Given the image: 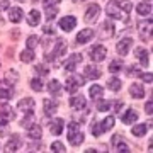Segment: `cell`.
Returning <instances> with one entry per match:
<instances>
[{
  "mask_svg": "<svg viewBox=\"0 0 153 153\" xmlns=\"http://www.w3.org/2000/svg\"><path fill=\"white\" fill-rule=\"evenodd\" d=\"M73 2H83V0H73Z\"/></svg>",
  "mask_w": 153,
  "mask_h": 153,
  "instance_id": "obj_50",
  "label": "cell"
},
{
  "mask_svg": "<svg viewBox=\"0 0 153 153\" xmlns=\"http://www.w3.org/2000/svg\"><path fill=\"white\" fill-rule=\"evenodd\" d=\"M131 46H133V39L126 38V39H121L119 43H117L116 49H117V53H119L121 56H124V55H128V53H129Z\"/></svg>",
  "mask_w": 153,
  "mask_h": 153,
  "instance_id": "obj_10",
  "label": "cell"
},
{
  "mask_svg": "<svg viewBox=\"0 0 153 153\" xmlns=\"http://www.w3.org/2000/svg\"><path fill=\"white\" fill-rule=\"evenodd\" d=\"M131 10H133V4L129 0H112L105 7V12L109 14V17L123 21V22H128V19H129L128 14Z\"/></svg>",
  "mask_w": 153,
  "mask_h": 153,
  "instance_id": "obj_1",
  "label": "cell"
},
{
  "mask_svg": "<svg viewBox=\"0 0 153 153\" xmlns=\"http://www.w3.org/2000/svg\"><path fill=\"white\" fill-rule=\"evenodd\" d=\"M63 129H65V123H63V119H53L51 123H49V131H51V134L60 136L61 133H63Z\"/></svg>",
  "mask_w": 153,
  "mask_h": 153,
  "instance_id": "obj_12",
  "label": "cell"
},
{
  "mask_svg": "<svg viewBox=\"0 0 153 153\" xmlns=\"http://www.w3.org/2000/svg\"><path fill=\"white\" fill-rule=\"evenodd\" d=\"M51 150L56 152V153H61V152H65V145H63L61 141H55L53 145H51Z\"/></svg>",
  "mask_w": 153,
  "mask_h": 153,
  "instance_id": "obj_42",
  "label": "cell"
},
{
  "mask_svg": "<svg viewBox=\"0 0 153 153\" xmlns=\"http://www.w3.org/2000/svg\"><path fill=\"white\" fill-rule=\"evenodd\" d=\"M0 119H5V121H12V119H16V112L12 111L10 105H0Z\"/></svg>",
  "mask_w": 153,
  "mask_h": 153,
  "instance_id": "obj_17",
  "label": "cell"
},
{
  "mask_svg": "<svg viewBox=\"0 0 153 153\" xmlns=\"http://www.w3.org/2000/svg\"><path fill=\"white\" fill-rule=\"evenodd\" d=\"M34 60V49H24L21 53V61L22 63H31Z\"/></svg>",
  "mask_w": 153,
  "mask_h": 153,
  "instance_id": "obj_30",
  "label": "cell"
},
{
  "mask_svg": "<svg viewBox=\"0 0 153 153\" xmlns=\"http://www.w3.org/2000/svg\"><path fill=\"white\" fill-rule=\"evenodd\" d=\"M138 31H140V36H141V39H146L148 36H150V33H152V19L138 22Z\"/></svg>",
  "mask_w": 153,
  "mask_h": 153,
  "instance_id": "obj_11",
  "label": "cell"
},
{
  "mask_svg": "<svg viewBox=\"0 0 153 153\" xmlns=\"http://www.w3.org/2000/svg\"><path fill=\"white\" fill-rule=\"evenodd\" d=\"M48 90H49V94H51V95H56V94H60L61 92V83L58 82V80H51V82H49V85H48Z\"/></svg>",
  "mask_w": 153,
  "mask_h": 153,
  "instance_id": "obj_31",
  "label": "cell"
},
{
  "mask_svg": "<svg viewBox=\"0 0 153 153\" xmlns=\"http://www.w3.org/2000/svg\"><path fill=\"white\" fill-rule=\"evenodd\" d=\"M82 61V55H78V53H75V55H71L70 58H66L65 63H63V66H65V70L68 71H73L76 68V65Z\"/></svg>",
  "mask_w": 153,
  "mask_h": 153,
  "instance_id": "obj_8",
  "label": "cell"
},
{
  "mask_svg": "<svg viewBox=\"0 0 153 153\" xmlns=\"http://www.w3.org/2000/svg\"><path fill=\"white\" fill-rule=\"evenodd\" d=\"M83 83H85V78H83L82 75H71L70 78L65 82V88L70 94H75V90H78Z\"/></svg>",
  "mask_w": 153,
  "mask_h": 153,
  "instance_id": "obj_4",
  "label": "cell"
},
{
  "mask_svg": "<svg viewBox=\"0 0 153 153\" xmlns=\"http://www.w3.org/2000/svg\"><path fill=\"white\" fill-rule=\"evenodd\" d=\"M31 88L36 90V92H41V90H43V82H41V78H33V80H31Z\"/></svg>",
  "mask_w": 153,
  "mask_h": 153,
  "instance_id": "obj_38",
  "label": "cell"
},
{
  "mask_svg": "<svg viewBox=\"0 0 153 153\" xmlns=\"http://www.w3.org/2000/svg\"><path fill=\"white\" fill-rule=\"evenodd\" d=\"M39 22H41V14L38 10H31L27 14V24L29 26H38Z\"/></svg>",
  "mask_w": 153,
  "mask_h": 153,
  "instance_id": "obj_28",
  "label": "cell"
},
{
  "mask_svg": "<svg viewBox=\"0 0 153 153\" xmlns=\"http://www.w3.org/2000/svg\"><path fill=\"white\" fill-rule=\"evenodd\" d=\"M17 2H24V0H17Z\"/></svg>",
  "mask_w": 153,
  "mask_h": 153,
  "instance_id": "obj_51",
  "label": "cell"
},
{
  "mask_svg": "<svg viewBox=\"0 0 153 153\" xmlns=\"http://www.w3.org/2000/svg\"><path fill=\"white\" fill-rule=\"evenodd\" d=\"M123 105H124V104H123V102H121V100H119V102H116V112H117V114H119V111H121V107H123Z\"/></svg>",
  "mask_w": 153,
  "mask_h": 153,
  "instance_id": "obj_49",
  "label": "cell"
},
{
  "mask_svg": "<svg viewBox=\"0 0 153 153\" xmlns=\"http://www.w3.org/2000/svg\"><path fill=\"white\" fill-rule=\"evenodd\" d=\"M34 70H36V73H39V75H48V73H49V68L46 65H43V63L36 65V66H34Z\"/></svg>",
  "mask_w": 153,
  "mask_h": 153,
  "instance_id": "obj_40",
  "label": "cell"
},
{
  "mask_svg": "<svg viewBox=\"0 0 153 153\" xmlns=\"http://www.w3.org/2000/svg\"><path fill=\"white\" fill-rule=\"evenodd\" d=\"M136 58L140 60V63H141L143 66L148 65V61H150V56H148V51L145 48H138L136 49Z\"/></svg>",
  "mask_w": 153,
  "mask_h": 153,
  "instance_id": "obj_25",
  "label": "cell"
},
{
  "mask_svg": "<svg viewBox=\"0 0 153 153\" xmlns=\"http://www.w3.org/2000/svg\"><path fill=\"white\" fill-rule=\"evenodd\" d=\"M94 36V31L92 29H82L80 33L76 34V43H87V41H90Z\"/></svg>",
  "mask_w": 153,
  "mask_h": 153,
  "instance_id": "obj_19",
  "label": "cell"
},
{
  "mask_svg": "<svg viewBox=\"0 0 153 153\" xmlns=\"http://www.w3.org/2000/svg\"><path fill=\"white\" fill-rule=\"evenodd\" d=\"M85 76L87 78H90V80H97L99 76H100V70H99L97 66H94V65H88V66H85Z\"/></svg>",
  "mask_w": 153,
  "mask_h": 153,
  "instance_id": "obj_20",
  "label": "cell"
},
{
  "mask_svg": "<svg viewBox=\"0 0 153 153\" xmlns=\"http://www.w3.org/2000/svg\"><path fill=\"white\" fill-rule=\"evenodd\" d=\"M43 105H44V112H46L48 116L55 114L56 109H58V102H56V100H51V99H46V100L43 102Z\"/></svg>",
  "mask_w": 153,
  "mask_h": 153,
  "instance_id": "obj_21",
  "label": "cell"
},
{
  "mask_svg": "<svg viewBox=\"0 0 153 153\" xmlns=\"http://www.w3.org/2000/svg\"><path fill=\"white\" fill-rule=\"evenodd\" d=\"M27 136L31 138V140H39V138L43 136V129H41V126L33 124L31 128H27Z\"/></svg>",
  "mask_w": 153,
  "mask_h": 153,
  "instance_id": "obj_23",
  "label": "cell"
},
{
  "mask_svg": "<svg viewBox=\"0 0 153 153\" xmlns=\"http://www.w3.org/2000/svg\"><path fill=\"white\" fill-rule=\"evenodd\" d=\"M111 102L109 100H100V102H99L97 104V111H100V112H107V111L111 109Z\"/></svg>",
  "mask_w": 153,
  "mask_h": 153,
  "instance_id": "obj_39",
  "label": "cell"
},
{
  "mask_svg": "<svg viewBox=\"0 0 153 153\" xmlns=\"http://www.w3.org/2000/svg\"><path fill=\"white\" fill-rule=\"evenodd\" d=\"M152 107H153V102H152V100H148V102H146V105H145V111H146V112H148V114H152Z\"/></svg>",
  "mask_w": 153,
  "mask_h": 153,
  "instance_id": "obj_48",
  "label": "cell"
},
{
  "mask_svg": "<svg viewBox=\"0 0 153 153\" xmlns=\"http://www.w3.org/2000/svg\"><path fill=\"white\" fill-rule=\"evenodd\" d=\"M129 94H131V97H134V99H141V97H145V88H143V85H140V83H133L131 87H129Z\"/></svg>",
  "mask_w": 153,
  "mask_h": 153,
  "instance_id": "obj_22",
  "label": "cell"
},
{
  "mask_svg": "<svg viewBox=\"0 0 153 153\" xmlns=\"http://www.w3.org/2000/svg\"><path fill=\"white\" fill-rule=\"evenodd\" d=\"M75 26H76V19L73 16H65L60 21V29L61 31H65V33H70Z\"/></svg>",
  "mask_w": 153,
  "mask_h": 153,
  "instance_id": "obj_7",
  "label": "cell"
},
{
  "mask_svg": "<svg viewBox=\"0 0 153 153\" xmlns=\"http://www.w3.org/2000/svg\"><path fill=\"white\" fill-rule=\"evenodd\" d=\"M21 145H22L21 136H19V134H12L10 140H9V143H7L5 150H7V152H17V150L21 148Z\"/></svg>",
  "mask_w": 153,
  "mask_h": 153,
  "instance_id": "obj_16",
  "label": "cell"
},
{
  "mask_svg": "<svg viewBox=\"0 0 153 153\" xmlns=\"http://www.w3.org/2000/svg\"><path fill=\"white\" fill-rule=\"evenodd\" d=\"M44 9H46V19H48V21H53V19L56 17V14H58V9H56L55 5L53 7H44Z\"/></svg>",
  "mask_w": 153,
  "mask_h": 153,
  "instance_id": "obj_37",
  "label": "cell"
},
{
  "mask_svg": "<svg viewBox=\"0 0 153 153\" xmlns=\"http://www.w3.org/2000/svg\"><path fill=\"white\" fill-rule=\"evenodd\" d=\"M68 141L73 146H78V145L83 143V133L78 129V124L76 123H70L68 124Z\"/></svg>",
  "mask_w": 153,
  "mask_h": 153,
  "instance_id": "obj_2",
  "label": "cell"
},
{
  "mask_svg": "<svg viewBox=\"0 0 153 153\" xmlns=\"http://www.w3.org/2000/svg\"><path fill=\"white\" fill-rule=\"evenodd\" d=\"M66 51V43L63 39H56L55 41V48L51 49V53H46V60L48 61H55L58 56H63Z\"/></svg>",
  "mask_w": 153,
  "mask_h": 153,
  "instance_id": "obj_3",
  "label": "cell"
},
{
  "mask_svg": "<svg viewBox=\"0 0 153 153\" xmlns=\"http://www.w3.org/2000/svg\"><path fill=\"white\" fill-rule=\"evenodd\" d=\"M146 131H148L146 124H134L133 126V134H134V136H145Z\"/></svg>",
  "mask_w": 153,
  "mask_h": 153,
  "instance_id": "obj_32",
  "label": "cell"
},
{
  "mask_svg": "<svg viewBox=\"0 0 153 153\" xmlns=\"http://www.w3.org/2000/svg\"><path fill=\"white\" fill-rule=\"evenodd\" d=\"M105 55H107V49L102 46V44H99V46H95V48L90 49V60L92 61H102L105 60Z\"/></svg>",
  "mask_w": 153,
  "mask_h": 153,
  "instance_id": "obj_6",
  "label": "cell"
},
{
  "mask_svg": "<svg viewBox=\"0 0 153 153\" xmlns=\"http://www.w3.org/2000/svg\"><path fill=\"white\" fill-rule=\"evenodd\" d=\"M19 109L24 112V114H29V112H34V100L31 97H26L19 100V105H17Z\"/></svg>",
  "mask_w": 153,
  "mask_h": 153,
  "instance_id": "obj_13",
  "label": "cell"
},
{
  "mask_svg": "<svg viewBox=\"0 0 153 153\" xmlns=\"http://www.w3.org/2000/svg\"><path fill=\"white\" fill-rule=\"evenodd\" d=\"M9 19H10V22H21L22 21V10L19 7H12L10 10H9Z\"/></svg>",
  "mask_w": 153,
  "mask_h": 153,
  "instance_id": "obj_26",
  "label": "cell"
},
{
  "mask_svg": "<svg viewBox=\"0 0 153 153\" xmlns=\"http://www.w3.org/2000/svg\"><path fill=\"white\" fill-rule=\"evenodd\" d=\"M102 92H104V88L100 87V85H92L90 90H88V95L92 100H99V99L102 97Z\"/></svg>",
  "mask_w": 153,
  "mask_h": 153,
  "instance_id": "obj_27",
  "label": "cell"
},
{
  "mask_svg": "<svg viewBox=\"0 0 153 153\" xmlns=\"http://www.w3.org/2000/svg\"><path fill=\"white\" fill-rule=\"evenodd\" d=\"M43 31H44L46 34H49V33H51V34H55V29H53V26H49V24H46V26H44Z\"/></svg>",
  "mask_w": 153,
  "mask_h": 153,
  "instance_id": "obj_47",
  "label": "cell"
},
{
  "mask_svg": "<svg viewBox=\"0 0 153 153\" xmlns=\"http://www.w3.org/2000/svg\"><path fill=\"white\" fill-rule=\"evenodd\" d=\"M70 105L73 107V109H76V111L85 109V99H83V95H71Z\"/></svg>",
  "mask_w": 153,
  "mask_h": 153,
  "instance_id": "obj_18",
  "label": "cell"
},
{
  "mask_svg": "<svg viewBox=\"0 0 153 153\" xmlns=\"http://www.w3.org/2000/svg\"><path fill=\"white\" fill-rule=\"evenodd\" d=\"M97 128H99V131H100V134H102L104 131H109V129H112V128H114V117H112V116H107L105 119L99 121V123H97Z\"/></svg>",
  "mask_w": 153,
  "mask_h": 153,
  "instance_id": "obj_15",
  "label": "cell"
},
{
  "mask_svg": "<svg viewBox=\"0 0 153 153\" xmlns=\"http://www.w3.org/2000/svg\"><path fill=\"white\" fill-rule=\"evenodd\" d=\"M14 87L9 80H2L0 82V100H10L14 97Z\"/></svg>",
  "mask_w": 153,
  "mask_h": 153,
  "instance_id": "obj_5",
  "label": "cell"
},
{
  "mask_svg": "<svg viewBox=\"0 0 153 153\" xmlns=\"http://www.w3.org/2000/svg\"><path fill=\"white\" fill-rule=\"evenodd\" d=\"M123 61L121 60H112L111 61V65H109V71L111 73H119L121 70H123Z\"/></svg>",
  "mask_w": 153,
  "mask_h": 153,
  "instance_id": "obj_33",
  "label": "cell"
},
{
  "mask_svg": "<svg viewBox=\"0 0 153 153\" xmlns=\"http://www.w3.org/2000/svg\"><path fill=\"white\" fill-rule=\"evenodd\" d=\"M136 119H138V112L134 109H129L124 116H123V123H126V124H131V123H134Z\"/></svg>",
  "mask_w": 153,
  "mask_h": 153,
  "instance_id": "obj_29",
  "label": "cell"
},
{
  "mask_svg": "<svg viewBox=\"0 0 153 153\" xmlns=\"http://www.w3.org/2000/svg\"><path fill=\"white\" fill-rule=\"evenodd\" d=\"M10 7V0H0V12L7 10Z\"/></svg>",
  "mask_w": 153,
  "mask_h": 153,
  "instance_id": "obj_44",
  "label": "cell"
},
{
  "mask_svg": "<svg viewBox=\"0 0 153 153\" xmlns=\"http://www.w3.org/2000/svg\"><path fill=\"white\" fill-rule=\"evenodd\" d=\"M121 87H123V83H121V80H119V78H116V76H112L109 82H107V88L114 90V92H117Z\"/></svg>",
  "mask_w": 153,
  "mask_h": 153,
  "instance_id": "obj_34",
  "label": "cell"
},
{
  "mask_svg": "<svg viewBox=\"0 0 153 153\" xmlns=\"http://www.w3.org/2000/svg\"><path fill=\"white\" fill-rule=\"evenodd\" d=\"M140 76H141V78H143V80H145L146 83H152V78H153V76H152V73H145V75L141 73Z\"/></svg>",
  "mask_w": 153,
  "mask_h": 153,
  "instance_id": "obj_46",
  "label": "cell"
},
{
  "mask_svg": "<svg viewBox=\"0 0 153 153\" xmlns=\"http://www.w3.org/2000/svg\"><path fill=\"white\" fill-rule=\"evenodd\" d=\"M38 43H39L38 36H29V38H27V48L29 49H34L36 46H38Z\"/></svg>",
  "mask_w": 153,
  "mask_h": 153,
  "instance_id": "obj_41",
  "label": "cell"
},
{
  "mask_svg": "<svg viewBox=\"0 0 153 153\" xmlns=\"http://www.w3.org/2000/svg\"><path fill=\"white\" fill-rule=\"evenodd\" d=\"M22 128H31L34 124V112H29V114H24V119H22Z\"/></svg>",
  "mask_w": 153,
  "mask_h": 153,
  "instance_id": "obj_36",
  "label": "cell"
},
{
  "mask_svg": "<svg viewBox=\"0 0 153 153\" xmlns=\"http://www.w3.org/2000/svg\"><path fill=\"white\" fill-rule=\"evenodd\" d=\"M61 0H43V5L44 7H53L56 5V4H60Z\"/></svg>",
  "mask_w": 153,
  "mask_h": 153,
  "instance_id": "obj_45",
  "label": "cell"
},
{
  "mask_svg": "<svg viewBox=\"0 0 153 153\" xmlns=\"http://www.w3.org/2000/svg\"><path fill=\"white\" fill-rule=\"evenodd\" d=\"M138 14H141V16H146V14H152V4H146V2H143L140 5L136 7Z\"/></svg>",
  "mask_w": 153,
  "mask_h": 153,
  "instance_id": "obj_35",
  "label": "cell"
},
{
  "mask_svg": "<svg viewBox=\"0 0 153 153\" xmlns=\"http://www.w3.org/2000/svg\"><path fill=\"white\" fill-rule=\"evenodd\" d=\"M128 75L129 76H140L141 71L138 70V66H129V68H128Z\"/></svg>",
  "mask_w": 153,
  "mask_h": 153,
  "instance_id": "obj_43",
  "label": "cell"
},
{
  "mask_svg": "<svg viewBox=\"0 0 153 153\" xmlns=\"http://www.w3.org/2000/svg\"><path fill=\"white\" fill-rule=\"evenodd\" d=\"M99 12H100V7H99L97 4H92V5L87 9V12H85V22H87V24H90V22L97 21Z\"/></svg>",
  "mask_w": 153,
  "mask_h": 153,
  "instance_id": "obj_9",
  "label": "cell"
},
{
  "mask_svg": "<svg viewBox=\"0 0 153 153\" xmlns=\"http://www.w3.org/2000/svg\"><path fill=\"white\" fill-rule=\"evenodd\" d=\"M114 36V24L111 21H104L100 26V38H112Z\"/></svg>",
  "mask_w": 153,
  "mask_h": 153,
  "instance_id": "obj_14",
  "label": "cell"
},
{
  "mask_svg": "<svg viewBox=\"0 0 153 153\" xmlns=\"http://www.w3.org/2000/svg\"><path fill=\"white\" fill-rule=\"evenodd\" d=\"M112 145H116V150H117V152H123V153H128V152H129V146H128L124 141H121L119 134H116V136L112 138Z\"/></svg>",
  "mask_w": 153,
  "mask_h": 153,
  "instance_id": "obj_24",
  "label": "cell"
}]
</instances>
